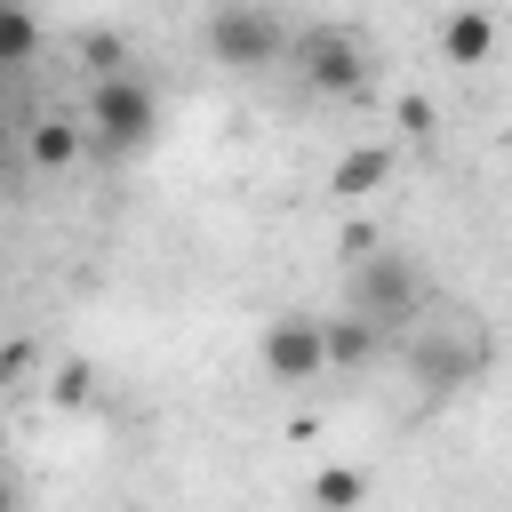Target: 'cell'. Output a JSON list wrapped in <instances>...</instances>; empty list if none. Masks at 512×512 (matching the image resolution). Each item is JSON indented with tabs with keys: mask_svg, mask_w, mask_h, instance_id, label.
I'll list each match as a JSON object with an SVG mask.
<instances>
[{
	"mask_svg": "<svg viewBox=\"0 0 512 512\" xmlns=\"http://www.w3.org/2000/svg\"><path fill=\"white\" fill-rule=\"evenodd\" d=\"M208 56L232 64V72L280 64V16L256 8V0H216V8H208Z\"/></svg>",
	"mask_w": 512,
	"mask_h": 512,
	"instance_id": "cell-1",
	"label": "cell"
},
{
	"mask_svg": "<svg viewBox=\"0 0 512 512\" xmlns=\"http://www.w3.org/2000/svg\"><path fill=\"white\" fill-rule=\"evenodd\" d=\"M88 128H96L104 152H136V144L160 128V104H152V88H144L136 72H104L96 96H88Z\"/></svg>",
	"mask_w": 512,
	"mask_h": 512,
	"instance_id": "cell-2",
	"label": "cell"
},
{
	"mask_svg": "<svg viewBox=\"0 0 512 512\" xmlns=\"http://www.w3.org/2000/svg\"><path fill=\"white\" fill-rule=\"evenodd\" d=\"M320 368H328V320L280 312V320L264 328V376H272V384H312Z\"/></svg>",
	"mask_w": 512,
	"mask_h": 512,
	"instance_id": "cell-3",
	"label": "cell"
},
{
	"mask_svg": "<svg viewBox=\"0 0 512 512\" xmlns=\"http://www.w3.org/2000/svg\"><path fill=\"white\" fill-rule=\"evenodd\" d=\"M416 264L408 256H368L360 264V280H352V312L360 320H376V328H392V320H416Z\"/></svg>",
	"mask_w": 512,
	"mask_h": 512,
	"instance_id": "cell-4",
	"label": "cell"
},
{
	"mask_svg": "<svg viewBox=\"0 0 512 512\" xmlns=\"http://www.w3.org/2000/svg\"><path fill=\"white\" fill-rule=\"evenodd\" d=\"M360 80H368V56H360L352 32H336V24L304 32V88L312 96H352Z\"/></svg>",
	"mask_w": 512,
	"mask_h": 512,
	"instance_id": "cell-5",
	"label": "cell"
},
{
	"mask_svg": "<svg viewBox=\"0 0 512 512\" xmlns=\"http://www.w3.org/2000/svg\"><path fill=\"white\" fill-rule=\"evenodd\" d=\"M440 56H448L456 72L488 64V56H496V16H488V8H448V16H440Z\"/></svg>",
	"mask_w": 512,
	"mask_h": 512,
	"instance_id": "cell-6",
	"label": "cell"
},
{
	"mask_svg": "<svg viewBox=\"0 0 512 512\" xmlns=\"http://www.w3.org/2000/svg\"><path fill=\"white\" fill-rule=\"evenodd\" d=\"M368 504V472L360 464H320L312 472V512H360Z\"/></svg>",
	"mask_w": 512,
	"mask_h": 512,
	"instance_id": "cell-7",
	"label": "cell"
},
{
	"mask_svg": "<svg viewBox=\"0 0 512 512\" xmlns=\"http://www.w3.org/2000/svg\"><path fill=\"white\" fill-rule=\"evenodd\" d=\"M80 144H88V136H80L72 120H32L24 160H32V168H72V160H80Z\"/></svg>",
	"mask_w": 512,
	"mask_h": 512,
	"instance_id": "cell-8",
	"label": "cell"
},
{
	"mask_svg": "<svg viewBox=\"0 0 512 512\" xmlns=\"http://www.w3.org/2000/svg\"><path fill=\"white\" fill-rule=\"evenodd\" d=\"M376 320H360V312H344V320H328V368H368L376 360Z\"/></svg>",
	"mask_w": 512,
	"mask_h": 512,
	"instance_id": "cell-9",
	"label": "cell"
},
{
	"mask_svg": "<svg viewBox=\"0 0 512 512\" xmlns=\"http://www.w3.org/2000/svg\"><path fill=\"white\" fill-rule=\"evenodd\" d=\"M32 56H40V16L24 0H0V72H16Z\"/></svg>",
	"mask_w": 512,
	"mask_h": 512,
	"instance_id": "cell-10",
	"label": "cell"
},
{
	"mask_svg": "<svg viewBox=\"0 0 512 512\" xmlns=\"http://www.w3.org/2000/svg\"><path fill=\"white\" fill-rule=\"evenodd\" d=\"M384 176H392V144H360V152H344V160H336V176H328V184H336V192H376Z\"/></svg>",
	"mask_w": 512,
	"mask_h": 512,
	"instance_id": "cell-11",
	"label": "cell"
},
{
	"mask_svg": "<svg viewBox=\"0 0 512 512\" xmlns=\"http://www.w3.org/2000/svg\"><path fill=\"white\" fill-rule=\"evenodd\" d=\"M88 400H96V368L88 360H64L48 376V408H88Z\"/></svg>",
	"mask_w": 512,
	"mask_h": 512,
	"instance_id": "cell-12",
	"label": "cell"
},
{
	"mask_svg": "<svg viewBox=\"0 0 512 512\" xmlns=\"http://www.w3.org/2000/svg\"><path fill=\"white\" fill-rule=\"evenodd\" d=\"M80 56H88V64H96V80H104V72H120V56H128V48H120L112 32H88V40H80Z\"/></svg>",
	"mask_w": 512,
	"mask_h": 512,
	"instance_id": "cell-13",
	"label": "cell"
},
{
	"mask_svg": "<svg viewBox=\"0 0 512 512\" xmlns=\"http://www.w3.org/2000/svg\"><path fill=\"white\" fill-rule=\"evenodd\" d=\"M432 120H440V112H432V96H416V88H408V96H400V136H432Z\"/></svg>",
	"mask_w": 512,
	"mask_h": 512,
	"instance_id": "cell-14",
	"label": "cell"
},
{
	"mask_svg": "<svg viewBox=\"0 0 512 512\" xmlns=\"http://www.w3.org/2000/svg\"><path fill=\"white\" fill-rule=\"evenodd\" d=\"M24 360H32L24 344H16V352H0V384H8V376H24Z\"/></svg>",
	"mask_w": 512,
	"mask_h": 512,
	"instance_id": "cell-15",
	"label": "cell"
},
{
	"mask_svg": "<svg viewBox=\"0 0 512 512\" xmlns=\"http://www.w3.org/2000/svg\"><path fill=\"white\" fill-rule=\"evenodd\" d=\"M24 496H16V480H8V464H0V512H16Z\"/></svg>",
	"mask_w": 512,
	"mask_h": 512,
	"instance_id": "cell-16",
	"label": "cell"
},
{
	"mask_svg": "<svg viewBox=\"0 0 512 512\" xmlns=\"http://www.w3.org/2000/svg\"><path fill=\"white\" fill-rule=\"evenodd\" d=\"M0 448H8V424H0Z\"/></svg>",
	"mask_w": 512,
	"mask_h": 512,
	"instance_id": "cell-17",
	"label": "cell"
},
{
	"mask_svg": "<svg viewBox=\"0 0 512 512\" xmlns=\"http://www.w3.org/2000/svg\"><path fill=\"white\" fill-rule=\"evenodd\" d=\"M0 160H8V144H0Z\"/></svg>",
	"mask_w": 512,
	"mask_h": 512,
	"instance_id": "cell-18",
	"label": "cell"
},
{
	"mask_svg": "<svg viewBox=\"0 0 512 512\" xmlns=\"http://www.w3.org/2000/svg\"><path fill=\"white\" fill-rule=\"evenodd\" d=\"M0 80H8V72H0Z\"/></svg>",
	"mask_w": 512,
	"mask_h": 512,
	"instance_id": "cell-19",
	"label": "cell"
}]
</instances>
